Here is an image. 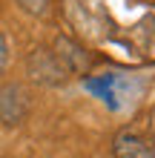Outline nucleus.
Wrapping results in <instances>:
<instances>
[{
    "instance_id": "6",
    "label": "nucleus",
    "mask_w": 155,
    "mask_h": 158,
    "mask_svg": "<svg viewBox=\"0 0 155 158\" xmlns=\"http://www.w3.org/2000/svg\"><path fill=\"white\" fill-rule=\"evenodd\" d=\"M9 58H12V46H9L6 32H0V75L6 72V66H9Z\"/></svg>"
},
{
    "instance_id": "3",
    "label": "nucleus",
    "mask_w": 155,
    "mask_h": 158,
    "mask_svg": "<svg viewBox=\"0 0 155 158\" xmlns=\"http://www.w3.org/2000/svg\"><path fill=\"white\" fill-rule=\"evenodd\" d=\"M112 155L115 158H155V144L138 129L124 127L112 138Z\"/></svg>"
},
{
    "instance_id": "2",
    "label": "nucleus",
    "mask_w": 155,
    "mask_h": 158,
    "mask_svg": "<svg viewBox=\"0 0 155 158\" xmlns=\"http://www.w3.org/2000/svg\"><path fill=\"white\" fill-rule=\"evenodd\" d=\"M32 112V92L20 81H9L0 86V124L20 127Z\"/></svg>"
},
{
    "instance_id": "1",
    "label": "nucleus",
    "mask_w": 155,
    "mask_h": 158,
    "mask_svg": "<svg viewBox=\"0 0 155 158\" xmlns=\"http://www.w3.org/2000/svg\"><path fill=\"white\" fill-rule=\"evenodd\" d=\"M26 75H29L32 83H38V86H66L72 72L63 66V60L55 55V49L38 46L26 58Z\"/></svg>"
},
{
    "instance_id": "4",
    "label": "nucleus",
    "mask_w": 155,
    "mask_h": 158,
    "mask_svg": "<svg viewBox=\"0 0 155 158\" xmlns=\"http://www.w3.org/2000/svg\"><path fill=\"white\" fill-rule=\"evenodd\" d=\"M52 49H55V55L63 60V66H66L72 75H84V72H89V66H92L89 52L80 43H75L72 38H66V35H58L55 43H52Z\"/></svg>"
},
{
    "instance_id": "5",
    "label": "nucleus",
    "mask_w": 155,
    "mask_h": 158,
    "mask_svg": "<svg viewBox=\"0 0 155 158\" xmlns=\"http://www.w3.org/2000/svg\"><path fill=\"white\" fill-rule=\"evenodd\" d=\"M49 3L52 0H17V6L23 9V12H29V15H35V17H43L49 12Z\"/></svg>"
},
{
    "instance_id": "7",
    "label": "nucleus",
    "mask_w": 155,
    "mask_h": 158,
    "mask_svg": "<svg viewBox=\"0 0 155 158\" xmlns=\"http://www.w3.org/2000/svg\"><path fill=\"white\" fill-rule=\"evenodd\" d=\"M147 129H149V141L155 144V109L147 115Z\"/></svg>"
}]
</instances>
